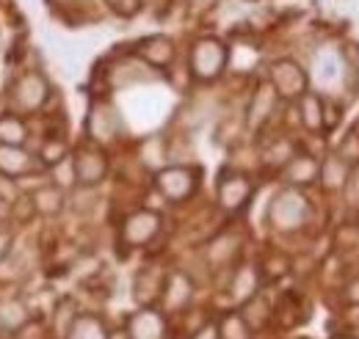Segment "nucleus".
<instances>
[{
  "instance_id": "f257e3e1",
  "label": "nucleus",
  "mask_w": 359,
  "mask_h": 339,
  "mask_svg": "<svg viewBox=\"0 0 359 339\" xmlns=\"http://www.w3.org/2000/svg\"><path fill=\"white\" fill-rule=\"evenodd\" d=\"M50 97V83L45 81L42 72H25L20 75L14 83H11V91H8V99H11V108L14 113H34L39 111Z\"/></svg>"
},
{
  "instance_id": "423d86ee",
  "label": "nucleus",
  "mask_w": 359,
  "mask_h": 339,
  "mask_svg": "<svg viewBox=\"0 0 359 339\" xmlns=\"http://www.w3.org/2000/svg\"><path fill=\"white\" fill-rule=\"evenodd\" d=\"M271 85L282 97H302L307 91V75L293 61H276L271 67Z\"/></svg>"
},
{
  "instance_id": "f704fd0d",
  "label": "nucleus",
  "mask_w": 359,
  "mask_h": 339,
  "mask_svg": "<svg viewBox=\"0 0 359 339\" xmlns=\"http://www.w3.org/2000/svg\"><path fill=\"white\" fill-rule=\"evenodd\" d=\"M108 339H130L128 334H114V337H108Z\"/></svg>"
},
{
  "instance_id": "e433bc0d",
  "label": "nucleus",
  "mask_w": 359,
  "mask_h": 339,
  "mask_svg": "<svg viewBox=\"0 0 359 339\" xmlns=\"http://www.w3.org/2000/svg\"><path fill=\"white\" fill-rule=\"evenodd\" d=\"M0 3H3V0H0Z\"/></svg>"
},
{
  "instance_id": "f8f14e48",
  "label": "nucleus",
  "mask_w": 359,
  "mask_h": 339,
  "mask_svg": "<svg viewBox=\"0 0 359 339\" xmlns=\"http://www.w3.org/2000/svg\"><path fill=\"white\" fill-rule=\"evenodd\" d=\"M138 55L149 64V67H169L175 58V44L166 36H149L138 44Z\"/></svg>"
},
{
  "instance_id": "aec40b11",
  "label": "nucleus",
  "mask_w": 359,
  "mask_h": 339,
  "mask_svg": "<svg viewBox=\"0 0 359 339\" xmlns=\"http://www.w3.org/2000/svg\"><path fill=\"white\" fill-rule=\"evenodd\" d=\"M28 323V309L22 300H3L0 303V331H17Z\"/></svg>"
},
{
  "instance_id": "39448f33",
  "label": "nucleus",
  "mask_w": 359,
  "mask_h": 339,
  "mask_svg": "<svg viewBox=\"0 0 359 339\" xmlns=\"http://www.w3.org/2000/svg\"><path fill=\"white\" fill-rule=\"evenodd\" d=\"M199 179H196V171L185 169V166H172V169H163L158 174V191L169 199V202H182L188 199L194 191H196Z\"/></svg>"
},
{
  "instance_id": "9d476101",
  "label": "nucleus",
  "mask_w": 359,
  "mask_h": 339,
  "mask_svg": "<svg viewBox=\"0 0 359 339\" xmlns=\"http://www.w3.org/2000/svg\"><path fill=\"white\" fill-rule=\"evenodd\" d=\"M89 135L94 141H100V144H108V141H114L116 138V132H119V113L108 105V102H97V105H91V113H89Z\"/></svg>"
},
{
  "instance_id": "ddd939ff",
  "label": "nucleus",
  "mask_w": 359,
  "mask_h": 339,
  "mask_svg": "<svg viewBox=\"0 0 359 339\" xmlns=\"http://www.w3.org/2000/svg\"><path fill=\"white\" fill-rule=\"evenodd\" d=\"M276 91L273 85H260L252 97V105H249V127H260L276 108Z\"/></svg>"
},
{
  "instance_id": "7ed1b4c3",
  "label": "nucleus",
  "mask_w": 359,
  "mask_h": 339,
  "mask_svg": "<svg viewBox=\"0 0 359 339\" xmlns=\"http://www.w3.org/2000/svg\"><path fill=\"white\" fill-rule=\"evenodd\" d=\"M271 223L282 232H290V229H299L307 218V199L299 193V191H282L273 202H271L269 210Z\"/></svg>"
},
{
  "instance_id": "a211bd4d",
  "label": "nucleus",
  "mask_w": 359,
  "mask_h": 339,
  "mask_svg": "<svg viewBox=\"0 0 359 339\" xmlns=\"http://www.w3.org/2000/svg\"><path fill=\"white\" fill-rule=\"evenodd\" d=\"M163 290H166V306L169 309H182L188 300H191V293H194V284H191V279L185 276V273H172L169 276V282L163 284Z\"/></svg>"
},
{
  "instance_id": "c85d7f7f",
  "label": "nucleus",
  "mask_w": 359,
  "mask_h": 339,
  "mask_svg": "<svg viewBox=\"0 0 359 339\" xmlns=\"http://www.w3.org/2000/svg\"><path fill=\"white\" fill-rule=\"evenodd\" d=\"M194 339H222V328L216 323H208L194 334Z\"/></svg>"
},
{
  "instance_id": "a878e982",
  "label": "nucleus",
  "mask_w": 359,
  "mask_h": 339,
  "mask_svg": "<svg viewBox=\"0 0 359 339\" xmlns=\"http://www.w3.org/2000/svg\"><path fill=\"white\" fill-rule=\"evenodd\" d=\"M229 243H232V237H219L213 243V249H210V259L213 262H226L229 256L235 254V246H229Z\"/></svg>"
},
{
  "instance_id": "dca6fc26",
  "label": "nucleus",
  "mask_w": 359,
  "mask_h": 339,
  "mask_svg": "<svg viewBox=\"0 0 359 339\" xmlns=\"http://www.w3.org/2000/svg\"><path fill=\"white\" fill-rule=\"evenodd\" d=\"M31 202H34V210L39 215H58L64 210V191L58 185H42L34 191Z\"/></svg>"
},
{
  "instance_id": "7c9ffc66",
  "label": "nucleus",
  "mask_w": 359,
  "mask_h": 339,
  "mask_svg": "<svg viewBox=\"0 0 359 339\" xmlns=\"http://www.w3.org/2000/svg\"><path fill=\"white\" fill-rule=\"evenodd\" d=\"M8 246H11V235L8 232H0V259L8 254Z\"/></svg>"
},
{
  "instance_id": "2eb2a0df",
  "label": "nucleus",
  "mask_w": 359,
  "mask_h": 339,
  "mask_svg": "<svg viewBox=\"0 0 359 339\" xmlns=\"http://www.w3.org/2000/svg\"><path fill=\"white\" fill-rule=\"evenodd\" d=\"M318 171H320V166H318L315 158H310V155H296L285 166V179L290 185H307V182H313L315 177H318Z\"/></svg>"
},
{
  "instance_id": "72a5a7b5",
  "label": "nucleus",
  "mask_w": 359,
  "mask_h": 339,
  "mask_svg": "<svg viewBox=\"0 0 359 339\" xmlns=\"http://www.w3.org/2000/svg\"><path fill=\"white\" fill-rule=\"evenodd\" d=\"M58 3H61V6H81L83 0H58Z\"/></svg>"
},
{
  "instance_id": "bb28decb",
  "label": "nucleus",
  "mask_w": 359,
  "mask_h": 339,
  "mask_svg": "<svg viewBox=\"0 0 359 339\" xmlns=\"http://www.w3.org/2000/svg\"><path fill=\"white\" fill-rule=\"evenodd\" d=\"M14 199H17V185H14V179H11V177H3V174H0V202L11 205Z\"/></svg>"
},
{
  "instance_id": "c9c22d12",
  "label": "nucleus",
  "mask_w": 359,
  "mask_h": 339,
  "mask_svg": "<svg viewBox=\"0 0 359 339\" xmlns=\"http://www.w3.org/2000/svg\"><path fill=\"white\" fill-rule=\"evenodd\" d=\"M337 339H348V337H337Z\"/></svg>"
},
{
  "instance_id": "f3484780",
  "label": "nucleus",
  "mask_w": 359,
  "mask_h": 339,
  "mask_svg": "<svg viewBox=\"0 0 359 339\" xmlns=\"http://www.w3.org/2000/svg\"><path fill=\"white\" fill-rule=\"evenodd\" d=\"M257 287H260V273H257L255 265H243V268H238V273H235V279H232V284H229L232 296L238 298V300H249V298H255L257 296Z\"/></svg>"
},
{
  "instance_id": "c756f323",
  "label": "nucleus",
  "mask_w": 359,
  "mask_h": 339,
  "mask_svg": "<svg viewBox=\"0 0 359 339\" xmlns=\"http://www.w3.org/2000/svg\"><path fill=\"white\" fill-rule=\"evenodd\" d=\"M337 75V69H334V58H323L320 61V78L326 81V78H334Z\"/></svg>"
},
{
  "instance_id": "2f4dec72",
  "label": "nucleus",
  "mask_w": 359,
  "mask_h": 339,
  "mask_svg": "<svg viewBox=\"0 0 359 339\" xmlns=\"http://www.w3.org/2000/svg\"><path fill=\"white\" fill-rule=\"evenodd\" d=\"M348 298H351L354 303H359V279L354 282V284H351V287H348Z\"/></svg>"
},
{
  "instance_id": "9b49d317",
  "label": "nucleus",
  "mask_w": 359,
  "mask_h": 339,
  "mask_svg": "<svg viewBox=\"0 0 359 339\" xmlns=\"http://www.w3.org/2000/svg\"><path fill=\"white\" fill-rule=\"evenodd\" d=\"M163 317L158 312H135L128 320V337L130 339H163Z\"/></svg>"
},
{
  "instance_id": "1a4fd4ad",
  "label": "nucleus",
  "mask_w": 359,
  "mask_h": 339,
  "mask_svg": "<svg viewBox=\"0 0 359 339\" xmlns=\"http://www.w3.org/2000/svg\"><path fill=\"white\" fill-rule=\"evenodd\" d=\"M252 199V182L243 174H224L219 182V205L224 210L235 212L246 207V202Z\"/></svg>"
},
{
  "instance_id": "cd10ccee",
  "label": "nucleus",
  "mask_w": 359,
  "mask_h": 339,
  "mask_svg": "<svg viewBox=\"0 0 359 339\" xmlns=\"http://www.w3.org/2000/svg\"><path fill=\"white\" fill-rule=\"evenodd\" d=\"M111 6H114L122 17H133L135 11L141 8V3H138V0H111Z\"/></svg>"
},
{
  "instance_id": "6e6552de",
  "label": "nucleus",
  "mask_w": 359,
  "mask_h": 339,
  "mask_svg": "<svg viewBox=\"0 0 359 339\" xmlns=\"http://www.w3.org/2000/svg\"><path fill=\"white\" fill-rule=\"evenodd\" d=\"M42 166L39 155H31L25 152L22 146H8V144H0V174L3 177H28Z\"/></svg>"
},
{
  "instance_id": "5701e85b",
  "label": "nucleus",
  "mask_w": 359,
  "mask_h": 339,
  "mask_svg": "<svg viewBox=\"0 0 359 339\" xmlns=\"http://www.w3.org/2000/svg\"><path fill=\"white\" fill-rule=\"evenodd\" d=\"M241 317H243V323L252 326V328L263 326L266 317H269V306H266V300H260V298H249V300H246V309H243Z\"/></svg>"
},
{
  "instance_id": "f03ea898",
  "label": "nucleus",
  "mask_w": 359,
  "mask_h": 339,
  "mask_svg": "<svg viewBox=\"0 0 359 339\" xmlns=\"http://www.w3.org/2000/svg\"><path fill=\"white\" fill-rule=\"evenodd\" d=\"M226 67V47L224 42L205 36L196 39L191 47V72L196 81H216Z\"/></svg>"
},
{
  "instance_id": "20e7f679",
  "label": "nucleus",
  "mask_w": 359,
  "mask_h": 339,
  "mask_svg": "<svg viewBox=\"0 0 359 339\" xmlns=\"http://www.w3.org/2000/svg\"><path fill=\"white\" fill-rule=\"evenodd\" d=\"M105 174H108V158L100 149L83 146L72 155V177L78 179V185L94 188L105 179Z\"/></svg>"
},
{
  "instance_id": "393cba45",
  "label": "nucleus",
  "mask_w": 359,
  "mask_h": 339,
  "mask_svg": "<svg viewBox=\"0 0 359 339\" xmlns=\"http://www.w3.org/2000/svg\"><path fill=\"white\" fill-rule=\"evenodd\" d=\"M246 323H243V317L241 314H235V317H226L224 320V328H222V334H226V339H246Z\"/></svg>"
},
{
  "instance_id": "4be33fe9",
  "label": "nucleus",
  "mask_w": 359,
  "mask_h": 339,
  "mask_svg": "<svg viewBox=\"0 0 359 339\" xmlns=\"http://www.w3.org/2000/svg\"><path fill=\"white\" fill-rule=\"evenodd\" d=\"M320 171H323V185L326 188H340L348 179V163L343 158H329Z\"/></svg>"
},
{
  "instance_id": "473e14b6",
  "label": "nucleus",
  "mask_w": 359,
  "mask_h": 339,
  "mask_svg": "<svg viewBox=\"0 0 359 339\" xmlns=\"http://www.w3.org/2000/svg\"><path fill=\"white\" fill-rule=\"evenodd\" d=\"M216 0H191V6L194 8H208V6H213Z\"/></svg>"
},
{
  "instance_id": "4468645a",
  "label": "nucleus",
  "mask_w": 359,
  "mask_h": 339,
  "mask_svg": "<svg viewBox=\"0 0 359 339\" xmlns=\"http://www.w3.org/2000/svg\"><path fill=\"white\" fill-rule=\"evenodd\" d=\"M108 328H105V323L100 320V317H94V314H78L75 320H72V326L67 328V334L64 339H108Z\"/></svg>"
},
{
  "instance_id": "b1692460",
  "label": "nucleus",
  "mask_w": 359,
  "mask_h": 339,
  "mask_svg": "<svg viewBox=\"0 0 359 339\" xmlns=\"http://www.w3.org/2000/svg\"><path fill=\"white\" fill-rule=\"evenodd\" d=\"M64 158H67V146H64L61 141H58V144H55V141H47V146L39 152V160H42L45 166H58Z\"/></svg>"
},
{
  "instance_id": "6ab92c4d",
  "label": "nucleus",
  "mask_w": 359,
  "mask_h": 339,
  "mask_svg": "<svg viewBox=\"0 0 359 339\" xmlns=\"http://www.w3.org/2000/svg\"><path fill=\"white\" fill-rule=\"evenodd\" d=\"M28 138V127L20 119V113H3L0 116V144L8 146H22Z\"/></svg>"
},
{
  "instance_id": "0eeeda50",
  "label": "nucleus",
  "mask_w": 359,
  "mask_h": 339,
  "mask_svg": "<svg viewBox=\"0 0 359 339\" xmlns=\"http://www.w3.org/2000/svg\"><path fill=\"white\" fill-rule=\"evenodd\" d=\"M161 232V215L152 210L133 212L122 226V240L128 246H147Z\"/></svg>"
},
{
  "instance_id": "412c9836",
  "label": "nucleus",
  "mask_w": 359,
  "mask_h": 339,
  "mask_svg": "<svg viewBox=\"0 0 359 339\" xmlns=\"http://www.w3.org/2000/svg\"><path fill=\"white\" fill-rule=\"evenodd\" d=\"M302 122L310 130H320L323 127V102L318 94H302Z\"/></svg>"
}]
</instances>
